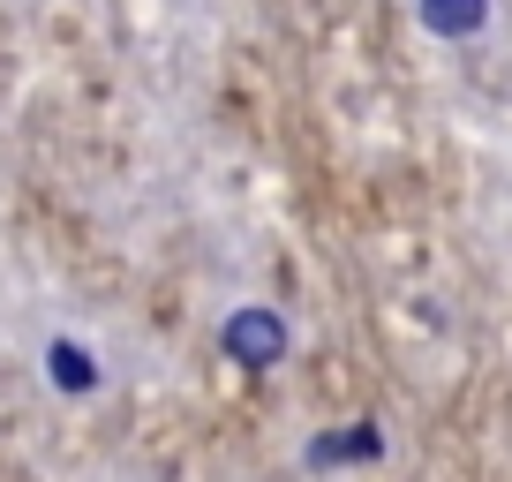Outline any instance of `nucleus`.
Listing matches in <instances>:
<instances>
[{"mask_svg":"<svg viewBox=\"0 0 512 482\" xmlns=\"http://www.w3.org/2000/svg\"><path fill=\"white\" fill-rule=\"evenodd\" d=\"M422 16H430L437 31H482L490 0H422Z\"/></svg>","mask_w":512,"mask_h":482,"instance_id":"obj_1","label":"nucleus"}]
</instances>
